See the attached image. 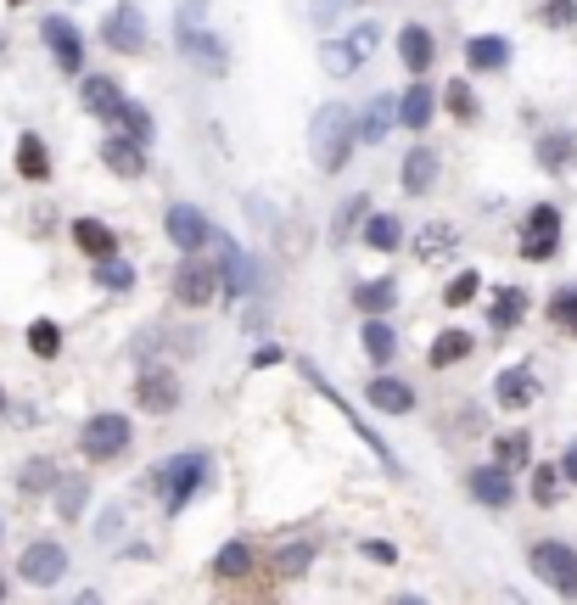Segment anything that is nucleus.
I'll return each instance as SVG.
<instances>
[{"mask_svg":"<svg viewBox=\"0 0 577 605\" xmlns=\"http://www.w3.org/2000/svg\"><path fill=\"white\" fill-rule=\"evenodd\" d=\"M353 141H359V124H353V113L342 107V101H325L320 113H314V124H309V152H314V163H320L325 174H342V169H348Z\"/></svg>","mask_w":577,"mask_h":605,"instance_id":"1","label":"nucleus"},{"mask_svg":"<svg viewBox=\"0 0 577 605\" xmlns=\"http://www.w3.org/2000/svg\"><path fill=\"white\" fill-rule=\"evenodd\" d=\"M202 482H208V454H174L169 465H157L152 477H146V488H157L163 493V510L180 516V510L202 493Z\"/></svg>","mask_w":577,"mask_h":605,"instance_id":"2","label":"nucleus"},{"mask_svg":"<svg viewBox=\"0 0 577 605\" xmlns=\"http://www.w3.org/2000/svg\"><path fill=\"white\" fill-rule=\"evenodd\" d=\"M174 303H185V309H208L213 292L225 286V269H213L202 253H185L180 264H174Z\"/></svg>","mask_w":577,"mask_h":605,"instance_id":"3","label":"nucleus"},{"mask_svg":"<svg viewBox=\"0 0 577 605\" xmlns=\"http://www.w3.org/2000/svg\"><path fill=\"white\" fill-rule=\"evenodd\" d=\"M129 437H135V426H129L124 415H90L85 432H79V449H85V460L107 465L129 449Z\"/></svg>","mask_w":577,"mask_h":605,"instance_id":"4","label":"nucleus"},{"mask_svg":"<svg viewBox=\"0 0 577 605\" xmlns=\"http://www.w3.org/2000/svg\"><path fill=\"white\" fill-rule=\"evenodd\" d=\"M533 572L538 583H549L555 594H572L577 600V549L572 544H555V538H544V544H533Z\"/></svg>","mask_w":577,"mask_h":605,"instance_id":"5","label":"nucleus"},{"mask_svg":"<svg viewBox=\"0 0 577 605\" xmlns=\"http://www.w3.org/2000/svg\"><path fill=\"white\" fill-rule=\"evenodd\" d=\"M555 247H561V208L538 202V208H527V219H521V258H527V264H544V258H555Z\"/></svg>","mask_w":577,"mask_h":605,"instance_id":"6","label":"nucleus"},{"mask_svg":"<svg viewBox=\"0 0 577 605\" xmlns=\"http://www.w3.org/2000/svg\"><path fill=\"white\" fill-rule=\"evenodd\" d=\"M303 376H309V381H314V393H325V404H337V409H342V415H348V426H353V437H365V443H370V454H376V460H381V465H387V471H393V477H398V471H404V460H398V454H393V449H387V437H376V432H370V426H365V421H359V415H353V409H348V398H342V393H337V387H331V381H325V376H320V365H309V359H303Z\"/></svg>","mask_w":577,"mask_h":605,"instance_id":"7","label":"nucleus"},{"mask_svg":"<svg viewBox=\"0 0 577 605\" xmlns=\"http://www.w3.org/2000/svg\"><path fill=\"white\" fill-rule=\"evenodd\" d=\"M17 572H23V583H34V589H51V583H62V572H68V549H62L57 538H40V544L23 549Z\"/></svg>","mask_w":577,"mask_h":605,"instance_id":"8","label":"nucleus"},{"mask_svg":"<svg viewBox=\"0 0 577 605\" xmlns=\"http://www.w3.org/2000/svg\"><path fill=\"white\" fill-rule=\"evenodd\" d=\"M169 241L180 247V253H202V247H213V225H208V213L191 208V202H174L169 208Z\"/></svg>","mask_w":577,"mask_h":605,"instance_id":"9","label":"nucleus"},{"mask_svg":"<svg viewBox=\"0 0 577 605\" xmlns=\"http://www.w3.org/2000/svg\"><path fill=\"white\" fill-rule=\"evenodd\" d=\"M135 404H141L146 415H174V409H180V381H174V370H141V376H135Z\"/></svg>","mask_w":577,"mask_h":605,"instance_id":"10","label":"nucleus"},{"mask_svg":"<svg viewBox=\"0 0 577 605\" xmlns=\"http://www.w3.org/2000/svg\"><path fill=\"white\" fill-rule=\"evenodd\" d=\"M101 40L113 45V51H124V57H141V51H146V17L124 0V6L101 23Z\"/></svg>","mask_w":577,"mask_h":605,"instance_id":"11","label":"nucleus"},{"mask_svg":"<svg viewBox=\"0 0 577 605\" xmlns=\"http://www.w3.org/2000/svg\"><path fill=\"white\" fill-rule=\"evenodd\" d=\"M180 51H185L191 62H202L208 73H225V68H230V57H225V40H219L213 29H197L191 17H180Z\"/></svg>","mask_w":577,"mask_h":605,"instance_id":"12","label":"nucleus"},{"mask_svg":"<svg viewBox=\"0 0 577 605\" xmlns=\"http://www.w3.org/2000/svg\"><path fill=\"white\" fill-rule=\"evenodd\" d=\"M465 488H471V499H477V505H488V510H505L510 499H516V482H510V471L499 460H493V465H477V471L465 477Z\"/></svg>","mask_w":577,"mask_h":605,"instance_id":"13","label":"nucleus"},{"mask_svg":"<svg viewBox=\"0 0 577 605\" xmlns=\"http://www.w3.org/2000/svg\"><path fill=\"white\" fill-rule=\"evenodd\" d=\"M45 45H51V57H57L62 73H79L85 68V40H79V29H73L68 17H45Z\"/></svg>","mask_w":577,"mask_h":605,"instance_id":"14","label":"nucleus"},{"mask_svg":"<svg viewBox=\"0 0 577 605\" xmlns=\"http://www.w3.org/2000/svg\"><path fill=\"white\" fill-rule=\"evenodd\" d=\"M493 398H499V409H527L538 398V376L527 365H510L493 376Z\"/></svg>","mask_w":577,"mask_h":605,"instance_id":"15","label":"nucleus"},{"mask_svg":"<svg viewBox=\"0 0 577 605\" xmlns=\"http://www.w3.org/2000/svg\"><path fill=\"white\" fill-rule=\"evenodd\" d=\"M101 163H107L118 180H135V174H146V146L129 141V135H107V141H101Z\"/></svg>","mask_w":577,"mask_h":605,"instance_id":"16","label":"nucleus"},{"mask_svg":"<svg viewBox=\"0 0 577 605\" xmlns=\"http://www.w3.org/2000/svg\"><path fill=\"white\" fill-rule=\"evenodd\" d=\"M454 247H460V225H449V219H426V225L415 230V258H421V264L449 258Z\"/></svg>","mask_w":577,"mask_h":605,"instance_id":"17","label":"nucleus"},{"mask_svg":"<svg viewBox=\"0 0 577 605\" xmlns=\"http://www.w3.org/2000/svg\"><path fill=\"white\" fill-rule=\"evenodd\" d=\"M398 57H404V68L421 79L426 68L437 62V40H432V29H421V23H409L404 34H398Z\"/></svg>","mask_w":577,"mask_h":605,"instance_id":"18","label":"nucleus"},{"mask_svg":"<svg viewBox=\"0 0 577 605\" xmlns=\"http://www.w3.org/2000/svg\"><path fill=\"white\" fill-rule=\"evenodd\" d=\"M465 62H471V73L510 68V40L505 34H477V40H465Z\"/></svg>","mask_w":577,"mask_h":605,"instance_id":"19","label":"nucleus"},{"mask_svg":"<svg viewBox=\"0 0 577 605\" xmlns=\"http://www.w3.org/2000/svg\"><path fill=\"white\" fill-rule=\"evenodd\" d=\"M572 163H577V135L572 129H549V135H538V169L566 174Z\"/></svg>","mask_w":577,"mask_h":605,"instance_id":"20","label":"nucleus"},{"mask_svg":"<svg viewBox=\"0 0 577 605\" xmlns=\"http://www.w3.org/2000/svg\"><path fill=\"white\" fill-rule=\"evenodd\" d=\"M432 113H437V96H432V85L426 79H415V85L398 96V124H409V129H426L432 124Z\"/></svg>","mask_w":577,"mask_h":605,"instance_id":"21","label":"nucleus"},{"mask_svg":"<svg viewBox=\"0 0 577 605\" xmlns=\"http://www.w3.org/2000/svg\"><path fill=\"white\" fill-rule=\"evenodd\" d=\"M398 180H404V191H409V197H426V191L437 185V152L415 146V152L404 157V174H398Z\"/></svg>","mask_w":577,"mask_h":605,"instance_id":"22","label":"nucleus"},{"mask_svg":"<svg viewBox=\"0 0 577 605\" xmlns=\"http://www.w3.org/2000/svg\"><path fill=\"white\" fill-rule=\"evenodd\" d=\"M73 241L85 258H118V236L101 219H73Z\"/></svg>","mask_w":577,"mask_h":605,"instance_id":"23","label":"nucleus"},{"mask_svg":"<svg viewBox=\"0 0 577 605\" xmlns=\"http://www.w3.org/2000/svg\"><path fill=\"white\" fill-rule=\"evenodd\" d=\"M17 174L34 180V185L51 180V152H45V141L34 135V129H29V135H17Z\"/></svg>","mask_w":577,"mask_h":605,"instance_id":"24","label":"nucleus"},{"mask_svg":"<svg viewBox=\"0 0 577 605\" xmlns=\"http://www.w3.org/2000/svg\"><path fill=\"white\" fill-rule=\"evenodd\" d=\"M393 118H398V101L393 96H376L365 107V118H359V141L381 146V141H387V129H393Z\"/></svg>","mask_w":577,"mask_h":605,"instance_id":"25","label":"nucleus"},{"mask_svg":"<svg viewBox=\"0 0 577 605\" xmlns=\"http://www.w3.org/2000/svg\"><path fill=\"white\" fill-rule=\"evenodd\" d=\"M521 314H527V292H521V286H499V297L488 303L493 331H516V325H521Z\"/></svg>","mask_w":577,"mask_h":605,"instance_id":"26","label":"nucleus"},{"mask_svg":"<svg viewBox=\"0 0 577 605\" xmlns=\"http://www.w3.org/2000/svg\"><path fill=\"white\" fill-rule=\"evenodd\" d=\"M107 124H118V135H129V141H141V146H152V113H146L141 101H118V113L107 118Z\"/></svg>","mask_w":577,"mask_h":605,"instance_id":"27","label":"nucleus"},{"mask_svg":"<svg viewBox=\"0 0 577 605\" xmlns=\"http://www.w3.org/2000/svg\"><path fill=\"white\" fill-rule=\"evenodd\" d=\"M247 572H253V544L230 538V544L213 555V577H219V583H236V577H247Z\"/></svg>","mask_w":577,"mask_h":605,"instance_id":"28","label":"nucleus"},{"mask_svg":"<svg viewBox=\"0 0 577 605\" xmlns=\"http://www.w3.org/2000/svg\"><path fill=\"white\" fill-rule=\"evenodd\" d=\"M118 101H124V90H118V79H107V73H96V79H85V107L107 124V118L118 113Z\"/></svg>","mask_w":577,"mask_h":605,"instance_id":"29","label":"nucleus"},{"mask_svg":"<svg viewBox=\"0 0 577 605\" xmlns=\"http://www.w3.org/2000/svg\"><path fill=\"white\" fill-rule=\"evenodd\" d=\"M370 404L387 409V415H409V409H415V393H409L404 381H393V376H376V381H370Z\"/></svg>","mask_w":577,"mask_h":605,"instance_id":"30","label":"nucleus"},{"mask_svg":"<svg viewBox=\"0 0 577 605\" xmlns=\"http://www.w3.org/2000/svg\"><path fill=\"white\" fill-rule=\"evenodd\" d=\"M471 348H477V342H471V331H443V337L432 342V353H426V359H432V370H449V365H460V359H471Z\"/></svg>","mask_w":577,"mask_h":605,"instance_id":"31","label":"nucleus"},{"mask_svg":"<svg viewBox=\"0 0 577 605\" xmlns=\"http://www.w3.org/2000/svg\"><path fill=\"white\" fill-rule=\"evenodd\" d=\"M359 342H365V353H370V359H376V365H387V359H393V353H398V337H393V325L381 320V314H365V337H359Z\"/></svg>","mask_w":577,"mask_h":605,"instance_id":"32","label":"nucleus"},{"mask_svg":"<svg viewBox=\"0 0 577 605\" xmlns=\"http://www.w3.org/2000/svg\"><path fill=\"white\" fill-rule=\"evenodd\" d=\"M365 241L376 247V253H398V247H404V225H398L393 213H370V219H365Z\"/></svg>","mask_w":577,"mask_h":605,"instance_id":"33","label":"nucleus"},{"mask_svg":"<svg viewBox=\"0 0 577 605\" xmlns=\"http://www.w3.org/2000/svg\"><path fill=\"white\" fill-rule=\"evenodd\" d=\"M443 107H449L460 124H477V118H482V101H477V90H471V79H449V90H443Z\"/></svg>","mask_w":577,"mask_h":605,"instance_id":"34","label":"nucleus"},{"mask_svg":"<svg viewBox=\"0 0 577 605\" xmlns=\"http://www.w3.org/2000/svg\"><path fill=\"white\" fill-rule=\"evenodd\" d=\"M353 303H359V314H387L398 303V281H387V275H381V281H365L353 292Z\"/></svg>","mask_w":577,"mask_h":605,"instance_id":"35","label":"nucleus"},{"mask_svg":"<svg viewBox=\"0 0 577 605\" xmlns=\"http://www.w3.org/2000/svg\"><path fill=\"white\" fill-rule=\"evenodd\" d=\"M85 505H90V482L85 477H62L57 482V516L79 521V516H85Z\"/></svg>","mask_w":577,"mask_h":605,"instance_id":"36","label":"nucleus"},{"mask_svg":"<svg viewBox=\"0 0 577 605\" xmlns=\"http://www.w3.org/2000/svg\"><path fill=\"white\" fill-rule=\"evenodd\" d=\"M493 460L505 465V471H521V465L533 460V437H527V432H505V437H493Z\"/></svg>","mask_w":577,"mask_h":605,"instance_id":"37","label":"nucleus"},{"mask_svg":"<svg viewBox=\"0 0 577 605\" xmlns=\"http://www.w3.org/2000/svg\"><path fill=\"white\" fill-rule=\"evenodd\" d=\"M370 213H376V208H370L365 191H359V197H348V202H342V213H337V225H331V241H348L353 230H359V225L370 219Z\"/></svg>","mask_w":577,"mask_h":605,"instance_id":"38","label":"nucleus"},{"mask_svg":"<svg viewBox=\"0 0 577 605\" xmlns=\"http://www.w3.org/2000/svg\"><path fill=\"white\" fill-rule=\"evenodd\" d=\"M365 62V51L353 40H325V73H337V79H348L353 68Z\"/></svg>","mask_w":577,"mask_h":605,"instance_id":"39","label":"nucleus"},{"mask_svg":"<svg viewBox=\"0 0 577 605\" xmlns=\"http://www.w3.org/2000/svg\"><path fill=\"white\" fill-rule=\"evenodd\" d=\"M29 348H34V359H57L62 353V325L57 320H34L29 325Z\"/></svg>","mask_w":577,"mask_h":605,"instance_id":"40","label":"nucleus"},{"mask_svg":"<svg viewBox=\"0 0 577 605\" xmlns=\"http://www.w3.org/2000/svg\"><path fill=\"white\" fill-rule=\"evenodd\" d=\"M96 286H107V292H129V286H135V269H129L124 258H96Z\"/></svg>","mask_w":577,"mask_h":605,"instance_id":"41","label":"nucleus"},{"mask_svg":"<svg viewBox=\"0 0 577 605\" xmlns=\"http://www.w3.org/2000/svg\"><path fill=\"white\" fill-rule=\"evenodd\" d=\"M477 292H482V275H477V269H460V275L443 286V303H449V309H465Z\"/></svg>","mask_w":577,"mask_h":605,"instance_id":"42","label":"nucleus"},{"mask_svg":"<svg viewBox=\"0 0 577 605\" xmlns=\"http://www.w3.org/2000/svg\"><path fill=\"white\" fill-rule=\"evenodd\" d=\"M549 320L561 325V331H572V337H577V286H561V292L549 297Z\"/></svg>","mask_w":577,"mask_h":605,"instance_id":"43","label":"nucleus"},{"mask_svg":"<svg viewBox=\"0 0 577 605\" xmlns=\"http://www.w3.org/2000/svg\"><path fill=\"white\" fill-rule=\"evenodd\" d=\"M309 561H314V544H286L281 555H275V572H281V577H303V572H309Z\"/></svg>","mask_w":577,"mask_h":605,"instance_id":"44","label":"nucleus"},{"mask_svg":"<svg viewBox=\"0 0 577 605\" xmlns=\"http://www.w3.org/2000/svg\"><path fill=\"white\" fill-rule=\"evenodd\" d=\"M62 482V471L51 460H29L23 465V493H40V488H57Z\"/></svg>","mask_w":577,"mask_h":605,"instance_id":"45","label":"nucleus"},{"mask_svg":"<svg viewBox=\"0 0 577 605\" xmlns=\"http://www.w3.org/2000/svg\"><path fill=\"white\" fill-rule=\"evenodd\" d=\"M555 493H561V471H555V465H538L533 471V499L538 505H555Z\"/></svg>","mask_w":577,"mask_h":605,"instance_id":"46","label":"nucleus"},{"mask_svg":"<svg viewBox=\"0 0 577 605\" xmlns=\"http://www.w3.org/2000/svg\"><path fill=\"white\" fill-rule=\"evenodd\" d=\"M544 23H549V29H572V23H577V0H544Z\"/></svg>","mask_w":577,"mask_h":605,"instance_id":"47","label":"nucleus"},{"mask_svg":"<svg viewBox=\"0 0 577 605\" xmlns=\"http://www.w3.org/2000/svg\"><path fill=\"white\" fill-rule=\"evenodd\" d=\"M365 555H370V561H381V566H393V561H398V549L387 544V538H365Z\"/></svg>","mask_w":577,"mask_h":605,"instance_id":"48","label":"nucleus"},{"mask_svg":"<svg viewBox=\"0 0 577 605\" xmlns=\"http://www.w3.org/2000/svg\"><path fill=\"white\" fill-rule=\"evenodd\" d=\"M342 6H353V0H314V17H320V23H331Z\"/></svg>","mask_w":577,"mask_h":605,"instance_id":"49","label":"nucleus"},{"mask_svg":"<svg viewBox=\"0 0 577 605\" xmlns=\"http://www.w3.org/2000/svg\"><path fill=\"white\" fill-rule=\"evenodd\" d=\"M281 359H286V348H258V353H253L258 370H264V365H281Z\"/></svg>","mask_w":577,"mask_h":605,"instance_id":"50","label":"nucleus"},{"mask_svg":"<svg viewBox=\"0 0 577 605\" xmlns=\"http://www.w3.org/2000/svg\"><path fill=\"white\" fill-rule=\"evenodd\" d=\"M561 471H566V482H577V443L566 449V460H561Z\"/></svg>","mask_w":577,"mask_h":605,"instance_id":"51","label":"nucleus"},{"mask_svg":"<svg viewBox=\"0 0 577 605\" xmlns=\"http://www.w3.org/2000/svg\"><path fill=\"white\" fill-rule=\"evenodd\" d=\"M0 600H6V572H0Z\"/></svg>","mask_w":577,"mask_h":605,"instance_id":"52","label":"nucleus"},{"mask_svg":"<svg viewBox=\"0 0 577 605\" xmlns=\"http://www.w3.org/2000/svg\"><path fill=\"white\" fill-rule=\"evenodd\" d=\"M0 415H6V393H0Z\"/></svg>","mask_w":577,"mask_h":605,"instance_id":"53","label":"nucleus"},{"mask_svg":"<svg viewBox=\"0 0 577 605\" xmlns=\"http://www.w3.org/2000/svg\"><path fill=\"white\" fill-rule=\"evenodd\" d=\"M12 6H23V0H12Z\"/></svg>","mask_w":577,"mask_h":605,"instance_id":"54","label":"nucleus"}]
</instances>
